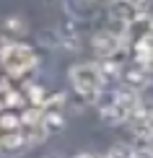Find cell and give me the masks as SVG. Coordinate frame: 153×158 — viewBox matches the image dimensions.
<instances>
[{"label":"cell","mask_w":153,"mask_h":158,"mask_svg":"<svg viewBox=\"0 0 153 158\" xmlns=\"http://www.w3.org/2000/svg\"><path fill=\"white\" fill-rule=\"evenodd\" d=\"M78 158H99V156H94V153H81Z\"/></svg>","instance_id":"9"},{"label":"cell","mask_w":153,"mask_h":158,"mask_svg":"<svg viewBox=\"0 0 153 158\" xmlns=\"http://www.w3.org/2000/svg\"><path fill=\"white\" fill-rule=\"evenodd\" d=\"M106 158H132V150L127 148V145H114L109 150V156Z\"/></svg>","instance_id":"7"},{"label":"cell","mask_w":153,"mask_h":158,"mask_svg":"<svg viewBox=\"0 0 153 158\" xmlns=\"http://www.w3.org/2000/svg\"><path fill=\"white\" fill-rule=\"evenodd\" d=\"M135 106H138L135 88H122V91H114V94H112V98L101 106V114H104V119H109V122H122V119H127L132 114Z\"/></svg>","instance_id":"2"},{"label":"cell","mask_w":153,"mask_h":158,"mask_svg":"<svg viewBox=\"0 0 153 158\" xmlns=\"http://www.w3.org/2000/svg\"><path fill=\"white\" fill-rule=\"evenodd\" d=\"M125 81H127L130 88H140V85H145V83H148V65L135 62L132 68L125 70Z\"/></svg>","instance_id":"6"},{"label":"cell","mask_w":153,"mask_h":158,"mask_svg":"<svg viewBox=\"0 0 153 158\" xmlns=\"http://www.w3.org/2000/svg\"><path fill=\"white\" fill-rule=\"evenodd\" d=\"M109 13H112V18H117V21H125V23H130L132 18L138 16L135 5H132L130 0H114V3H112V8H109Z\"/></svg>","instance_id":"5"},{"label":"cell","mask_w":153,"mask_h":158,"mask_svg":"<svg viewBox=\"0 0 153 158\" xmlns=\"http://www.w3.org/2000/svg\"><path fill=\"white\" fill-rule=\"evenodd\" d=\"M148 119H151V127H153V111H151V114H148Z\"/></svg>","instance_id":"10"},{"label":"cell","mask_w":153,"mask_h":158,"mask_svg":"<svg viewBox=\"0 0 153 158\" xmlns=\"http://www.w3.org/2000/svg\"><path fill=\"white\" fill-rule=\"evenodd\" d=\"M94 49H96L101 57H106V60H109V57L119 49V39H117L114 34H99V36L94 39Z\"/></svg>","instance_id":"4"},{"label":"cell","mask_w":153,"mask_h":158,"mask_svg":"<svg viewBox=\"0 0 153 158\" xmlns=\"http://www.w3.org/2000/svg\"><path fill=\"white\" fill-rule=\"evenodd\" d=\"M0 62H3V68L8 73L21 75V73H26V70H31L36 65V55L26 44H8L0 52Z\"/></svg>","instance_id":"3"},{"label":"cell","mask_w":153,"mask_h":158,"mask_svg":"<svg viewBox=\"0 0 153 158\" xmlns=\"http://www.w3.org/2000/svg\"><path fill=\"white\" fill-rule=\"evenodd\" d=\"M70 83L81 96L96 98L101 94V88H104V75H101V70H99V65L81 62V65H73L70 68Z\"/></svg>","instance_id":"1"},{"label":"cell","mask_w":153,"mask_h":158,"mask_svg":"<svg viewBox=\"0 0 153 158\" xmlns=\"http://www.w3.org/2000/svg\"><path fill=\"white\" fill-rule=\"evenodd\" d=\"M132 158H153L151 148H140V150H132Z\"/></svg>","instance_id":"8"}]
</instances>
